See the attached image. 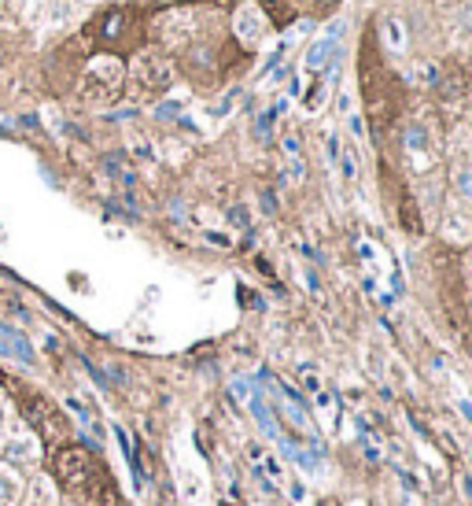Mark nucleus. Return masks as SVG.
Segmentation results:
<instances>
[{"label": "nucleus", "instance_id": "f257e3e1", "mask_svg": "<svg viewBox=\"0 0 472 506\" xmlns=\"http://www.w3.org/2000/svg\"><path fill=\"white\" fill-rule=\"evenodd\" d=\"M359 74H362V97H366L369 126H373L377 137H384V130L395 126L399 111H403V86H399L395 70H391V67L384 63V56L377 52L373 37H366Z\"/></svg>", "mask_w": 472, "mask_h": 506}, {"label": "nucleus", "instance_id": "f03ea898", "mask_svg": "<svg viewBox=\"0 0 472 506\" xmlns=\"http://www.w3.org/2000/svg\"><path fill=\"white\" fill-rule=\"evenodd\" d=\"M123 89V63L118 60H93L82 74V100L86 104H111Z\"/></svg>", "mask_w": 472, "mask_h": 506}, {"label": "nucleus", "instance_id": "7ed1b4c3", "mask_svg": "<svg viewBox=\"0 0 472 506\" xmlns=\"http://www.w3.org/2000/svg\"><path fill=\"white\" fill-rule=\"evenodd\" d=\"M93 33L107 49H126V45H133V37H137V12L133 8H107L104 15H96Z\"/></svg>", "mask_w": 472, "mask_h": 506}, {"label": "nucleus", "instance_id": "20e7f679", "mask_svg": "<svg viewBox=\"0 0 472 506\" xmlns=\"http://www.w3.org/2000/svg\"><path fill=\"white\" fill-rule=\"evenodd\" d=\"M170 82H174V67H170L167 56H159V52H141V56L133 60V86H137V93L159 97L163 89H170Z\"/></svg>", "mask_w": 472, "mask_h": 506}, {"label": "nucleus", "instance_id": "39448f33", "mask_svg": "<svg viewBox=\"0 0 472 506\" xmlns=\"http://www.w3.org/2000/svg\"><path fill=\"white\" fill-rule=\"evenodd\" d=\"M340 41H343V23H332L318 41H313L310 49H306V70L310 74H322V70H329L332 63H336V56H340Z\"/></svg>", "mask_w": 472, "mask_h": 506}, {"label": "nucleus", "instance_id": "423d86ee", "mask_svg": "<svg viewBox=\"0 0 472 506\" xmlns=\"http://www.w3.org/2000/svg\"><path fill=\"white\" fill-rule=\"evenodd\" d=\"M0 355H8V359H15V363H23L26 370H33L37 366V352H33V344L26 340V333L23 329H15V326H0Z\"/></svg>", "mask_w": 472, "mask_h": 506}, {"label": "nucleus", "instance_id": "0eeeda50", "mask_svg": "<svg viewBox=\"0 0 472 506\" xmlns=\"http://www.w3.org/2000/svg\"><path fill=\"white\" fill-rule=\"evenodd\" d=\"M56 477L67 481V484H82V481H93V470H89V458L77 451V447H63L56 455Z\"/></svg>", "mask_w": 472, "mask_h": 506}, {"label": "nucleus", "instance_id": "6e6552de", "mask_svg": "<svg viewBox=\"0 0 472 506\" xmlns=\"http://www.w3.org/2000/svg\"><path fill=\"white\" fill-rule=\"evenodd\" d=\"M19 495H23L19 470H15V465H8V462H0V506H12Z\"/></svg>", "mask_w": 472, "mask_h": 506}, {"label": "nucleus", "instance_id": "1a4fd4ad", "mask_svg": "<svg viewBox=\"0 0 472 506\" xmlns=\"http://www.w3.org/2000/svg\"><path fill=\"white\" fill-rule=\"evenodd\" d=\"M236 33L244 37V41H255V33H259V12L248 5L241 8V19H236Z\"/></svg>", "mask_w": 472, "mask_h": 506}, {"label": "nucleus", "instance_id": "9d476101", "mask_svg": "<svg viewBox=\"0 0 472 506\" xmlns=\"http://www.w3.org/2000/svg\"><path fill=\"white\" fill-rule=\"evenodd\" d=\"M403 144H406V152H410V155H413V152H417V155H424V152H428V133H424V126H417V123H413V126L406 130V141H403Z\"/></svg>", "mask_w": 472, "mask_h": 506}, {"label": "nucleus", "instance_id": "9b49d317", "mask_svg": "<svg viewBox=\"0 0 472 506\" xmlns=\"http://www.w3.org/2000/svg\"><path fill=\"white\" fill-rule=\"evenodd\" d=\"M336 163L343 167V181H354V178H359V155H354V148H347Z\"/></svg>", "mask_w": 472, "mask_h": 506}, {"label": "nucleus", "instance_id": "f8f14e48", "mask_svg": "<svg viewBox=\"0 0 472 506\" xmlns=\"http://www.w3.org/2000/svg\"><path fill=\"white\" fill-rule=\"evenodd\" d=\"M454 185H458V197L472 200V167H461L458 178H454Z\"/></svg>", "mask_w": 472, "mask_h": 506}, {"label": "nucleus", "instance_id": "ddd939ff", "mask_svg": "<svg viewBox=\"0 0 472 506\" xmlns=\"http://www.w3.org/2000/svg\"><path fill=\"white\" fill-rule=\"evenodd\" d=\"M340 0H313V15H329Z\"/></svg>", "mask_w": 472, "mask_h": 506}, {"label": "nucleus", "instance_id": "4468645a", "mask_svg": "<svg viewBox=\"0 0 472 506\" xmlns=\"http://www.w3.org/2000/svg\"><path fill=\"white\" fill-rule=\"evenodd\" d=\"M285 148H288V155H299V137H285Z\"/></svg>", "mask_w": 472, "mask_h": 506}, {"label": "nucleus", "instance_id": "2eb2a0df", "mask_svg": "<svg viewBox=\"0 0 472 506\" xmlns=\"http://www.w3.org/2000/svg\"><path fill=\"white\" fill-rule=\"evenodd\" d=\"M0 60H5V37H0Z\"/></svg>", "mask_w": 472, "mask_h": 506}]
</instances>
